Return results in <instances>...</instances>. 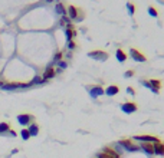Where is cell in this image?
Masks as SVG:
<instances>
[{
	"instance_id": "obj_1",
	"label": "cell",
	"mask_w": 164,
	"mask_h": 158,
	"mask_svg": "<svg viewBox=\"0 0 164 158\" xmlns=\"http://www.w3.org/2000/svg\"><path fill=\"white\" fill-rule=\"evenodd\" d=\"M134 139H137V141H141V142H150V144H156V142H160V139L158 138H156V137H151V135H137V137H134Z\"/></svg>"
},
{
	"instance_id": "obj_2",
	"label": "cell",
	"mask_w": 164,
	"mask_h": 158,
	"mask_svg": "<svg viewBox=\"0 0 164 158\" xmlns=\"http://www.w3.org/2000/svg\"><path fill=\"white\" fill-rule=\"evenodd\" d=\"M130 55H131V58H132L134 60H137V62H145V60H147V58H145L143 53H140L137 49H130Z\"/></svg>"
},
{
	"instance_id": "obj_3",
	"label": "cell",
	"mask_w": 164,
	"mask_h": 158,
	"mask_svg": "<svg viewBox=\"0 0 164 158\" xmlns=\"http://www.w3.org/2000/svg\"><path fill=\"white\" fill-rule=\"evenodd\" d=\"M121 109H123V112H125V114H132V112L137 111V105L134 102H127V104H124L123 106H121Z\"/></svg>"
},
{
	"instance_id": "obj_4",
	"label": "cell",
	"mask_w": 164,
	"mask_h": 158,
	"mask_svg": "<svg viewBox=\"0 0 164 158\" xmlns=\"http://www.w3.org/2000/svg\"><path fill=\"white\" fill-rule=\"evenodd\" d=\"M120 145H123L127 151H137V150H138V147L134 145L130 139H123V141H120Z\"/></svg>"
},
{
	"instance_id": "obj_5",
	"label": "cell",
	"mask_w": 164,
	"mask_h": 158,
	"mask_svg": "<svg viewBox=\"0 0 164 158\" xmlns=\"http://www.w3.org/2000/svg\"><path fill=\"white\" fill-rule=\"evenodd\" d=\"M89 58H95L96 60H104L108 58V55L101 52V50H95V52H89Z\"/></svg>"
},
{
	"instance_id": "obj_6",
	"label": "cell",
	"mask_w": 164,
	"mask_h": 158,
	"mask_svg": "<svg viewBox=\"0 0 164 158\" xmlns=\"http://www.w3.org/2000/svg\"><path fill=\"white\" fill-rule=\"evenodd\" d=\"M32 119H33V117H32V115L22 114V115H19V117H17V122H19L20 125H23V126H25V125H28V124H29Z\"/></svg>"
},
{
	"instance_id": "obj_7",
	"label": "cell",
	"mask_w": 164,
	"mask_h": 158,
	"mask_svg": "<svg viewBox=\"0 0 164 158\" xmlns=\"http://www.w3.org/2000/svg\"><path fill=\"white\" fill-rule=\"evenodd\" d=\"M120 92V88L117 86V85H110L105 91H104V93H107L108 96H114V95H117Z\"/></svg>"
},
{
	"instance_id": "obj_8",
	"label": "cell",
	"mask_w": 164,
	"mask_h": 158,
	"mask_svg": "<svg viewBox=\"0 0 164 158\" xmlns=\"http://www.w3.org/2000/svg\"><path fill=\"white\" fill-rule=\"evenodd\" d=\"M141 148L147 153V154H154V145L150 142H141Z\"/></svg>"
},
{
	"instance_id": "obj_9",
	"label": "cell",
	"mask_w": 164,
	"mask_h": 158,
	"mask_svg": "<svg viewBox=\"0 0 164 158\" xmlns=\"http://www.w3.org/2000/svg\"><path fill=\"white\" fill-rule=\"evenodd\" d=\"M154 154H157V155H164V144L163 142H156V144H154Z\"/></svg>"
},
{
	"instance_id": "obj_10",
	"label": "cell",
	"mask_w": 164,
	"mask_h": 158,
	"mask_svg": "<svg viewBox=\"0 0 164 158\" xmlns=\"http://www.w3.org/2000/svg\"><path fill=\"white\" fill-rule=\"evenodd\" d=\"M102 153H104V154H105L108 158H120V154H118V153H115V151H114V150H111V148H105Z\"/></svg>"
},
{
	"instance_id": "obj_11",
	"label": "cell",
	"mask_w": 164,
	"mask_h": 158,
	"mask_svg": "<svg viewBox=\"0 0 164 158\" xmlns=\"http://www.w3.org/2000/svg\"><path fill=\"white\" fill-rule=\"evenodd\" d=\"M102 93H104V89H102L101 86H95V88H92V89H91V96H94V98L101 96Z\"/></svg>"
},
{
	"instance_id": "obj_12",
	"label": "cell",
	"mask_w": 164,
	"mask_h": 158,
	"mask_svg": "<svg viewBox=\"0 0 164 158\" xmlns=\"http://www.w3.org/2000/svg\"><path fill=\"white\" fill-rule=\"evenodd\" d=\"M66 16H69L71 19H75L76 16H78V9L75 7V6H69L68 7V14Z\"/></svg>"
},
{
	"instance_id": "obj_13",
	"label": "cell",
	"mask_w": 164,
	"mask_h": 158,
	"mask_svg": "<svg viewBox=\"0 0 164 158\" xmlns=\"http://www.w3.org/2000/svg\"><path fill=\"white\" fill-rule=\"evenodd\" d=\"M29 134H30V137H35V135H38V132H39V126L36 125V124H32L30 126H29Z\"/></svg>"
},
{
	"instance_id": "obj_14",
	"label": "cell",
	"mask_w": 164,
	"mask_h": 158,
	"mask_svg": "<svg viewBox=\"0 0 164 158\" xmlns=\"http://www.w3.org/2000/svg\"><path fill=\"white\" fill-rule=\"evenodd\" d=\"M55 76V71L52 69V68H48L46 71H45V75H43V80H46V79L49 78H53Z\"/></svg>"
},
{
	"instance_id": "obj_15",
	"label": "cell",
	"mask_w": 164,
	"mask_h": 158,
	"mask_svg": "<svg viewBox=\"0 0 164 158\" xmlns=\"http://www.w3.org/2000/svg\"><path fill=\"white\" fill-rule=\"evenodd\" d=\"M117 59H118L120 62H125V60H127V55L124 53L121 49H118V50H117Z\"/></svg>"
},
{
	"instance_id": "obj_16",
	"label": "cell",
	"mask_w": 164,
	"mask_h": 158,
	"mask_svg": "<svg viewBox=\"0 0 164 158\" xmlns=\"http://www.w3.org/2000/svg\"><path fill=\"white\" fill-rule=\"evenodd\" d=\"M56 12L61 14V16H66V10H65V7L59 3V4H56Z\"/></svg>"
},
{
	"instance_id": "obj_17",
	"label": "cell",
	"mask_w": 164,
	"mask_h": 158,
	"mask_svg": "<svg viewBox=\"0 0 164 158\" xmlns=\"http://www.w3.org/2000/svg\"><path fill=\"white\" fill-rule=\"evenodd\" d=\"M7 131H10V126H9V124H6V122H1V124H0V132H7Z\"/></svg>"
},
{
	"instance_id": "obj_18",
	"label": "cell",
	"mask_w": 164,
	"mask_h": 158,
	"mask_svg": "<svg viewBox=\"0 0 164 158\" xmlns=\"http://www.w3.org/2000/svg\"><path fill=\"white\" fill-rule=\"evenodd\" d=\"M20 135H22V138H23L25 141L30 138V134H29V131H28V129H22V132H20Z\"/></svg>"
},
{
	"instance_id": "obj_19",
	"label": "cell",
	"mask_w": 164,
	"mask_h": 158,
	"mask_svg": "<svg viewBox=\"0 0 164 158\" xmlns=\"http://www.w3.org/2000/svg\"><path fill=\"white\" fill-rule=\"evenodd\" d=\"M148 13H150L153 17H157V16H158V13H157V10H156L154 7H148Z\"/></svg>"
},
{
	"instance_id": "obj_20",
	"label": "cell",
	"mask_w": 164,
	"mask_h": 158,
	"mask_svg": "<svg viewBox=\"0 0 164 158\" xmlns=\"http://www.w3.org/2000/svg\"><path fill=\"white\" fill-rule=\"evenodd\" d=\"M127 7H128V12H130L131 14H134V12H135V7H134V4H132V3H127Z\"/></svg>"
},
{
	"instance_id": "obj_21",
	"label": "cell",
	"mask_w": 164,
	"mask_h": 158,
	"mask_svg": "<svg viewBox=\"0 0 164 158\" xmlns=\"http://www.w3.org/2000/svg\"><path fill=\"white\" fill-rule=\"evenodd\" d=\"M59 59H62V53H61V52H58V53L55 55V62H58Z\"/></svg>"
},
{
	"instance_id": "obj_22",
	"label": "cell",
	"mask_w": 164,
	"mask_h": 158,
	"mask_svg": "<svg viewBox=\"0 0 164 158\" xmlns=\"http://www.w3.org/2000/svg\"><path fill=\"white\" fill-rule=\"evenodd\" d=\"M132 75H134V72H132V71H127V72H125V78H131Z\"/></svg>"
},
{
	"instance_id": "obj_23",
	"label": "cell",
	"mask_w": 164,
	"mask_h": 158,
	"mask_svg": "<svg viewBox=\"0 0 164 158\" xmlns=\"http://www.w3.org/2000/svg\"><path fill=\"white\" fill-rule=\"evenodd\" d=\"M96 157H98V158H108L107 155H105V154H104V153H99V154H98Z\"/></svg>"
},
{
	"instance_id": "obj_24",
	"label": "cell",
	"mask_w": 164,
	"mask_h": 158,
	"mask_svg": "<svg viewBox=\"0 0 164 158\" xmlns=\"http://www.w3.org/2000/svg\"><path fill=\"white\" fill-rule=\"evenodd\" d=\"M127 92H128V93H134V89H132V88H127Z\"/></svg>"
},
{
	"instance_id": "obj_25",
	"label": "cell",
	"mask_w": 164,
	"mask_h": 158,
	"mask_svg": "<svg viewBox=\"0 0 164 158\" xmlns=\"http://www.w3.org/2000/svg\"><path fill=\"white\" fill-rule=\"evenodd\" d=\"M69 47L74 49V47H75V43H74V42H69Z\"/></svg>"
}]
</instances>
